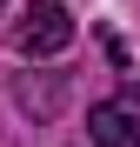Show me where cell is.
<instances>
[{
  "mask_svg": "<svg viewBox=\"0 0 140 147\" xmlns=\"http://www.w3.org/2000/svg\"><path fill=\"white\" fill-rule=\"evenodd\" d=\"M13 47H20L27 60H54V54H67V47H74V13H67L60 0H33V7L20 13Z\"/></svg>",
  "mask_w": 140,
  "mask_h": 147,
  "instance_id": "6da1fadb",
  "label": "cell"
},
{
  "mask_svg": "<svg viewBox=\"0 0 140 147\" xmlns=\"http://www.w3.org/2000/svg\"><path fill=\"white\" fill-rule=\"evenodd\" d=\"M93 147H140V87H120L113 100H100L87 114Z\"/></svg>",
  "mask_w": 140,
  "mask_h": 147,
  "instance_id": "7a4b0ae2",
  "label": "cell"
}]
</instances>
